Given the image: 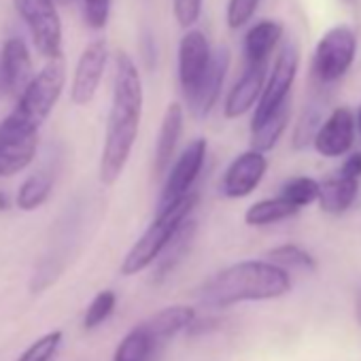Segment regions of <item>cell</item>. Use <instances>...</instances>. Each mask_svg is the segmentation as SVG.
Masks as SVG:
<instances>
[{
    "instance_id": "obj_1",
    "label": "cell",
    "mask_w": 361,
    "mask_h": 361,
    "mask_svg": "<svg viewBox=\"0 0 361 361\" xmlns=\"http://www.w3.org/2000/svg\"><path fill=\"white\" fill-rule=\"evenodd\" d=\"M142 104L145 92L140 71L128 51H117L111 109L106 117L104 145L98 164V178L102 185H115L128 166L140 130Z\"/></svg>"
},
{
    "instance_id": "obj_2",
    "label": "cell",
    "mask_w": 361,
    "mask_h": 361,
    "mask_svg": "<svg viewBox=\"0 0 361 361\" xmlns=\"http://www.w3.org/2000/svg\"><path fill=\"white\" fill-rule=\"evenodd\" d=\"M291 291L287 270L268 259H247L232 264L211 276L200 289V302L207 308L221 310L243 302H266Z\"/></svg>"
},
{
    "instance_id": "obj_3",
    "label": "cell",
    "mask_w": 361,
    "mask_h": 361,
    "mask_svg": "<svg viewBox=\"0 0 361 361\" xmlns=\"http://www.w3.org/2000/svg\"><path fill=\"white\" fill-rule=\"evenodd\" d=\"M196 207H198V192L157 211L155 219L149 224V228L142 232V236L126 253V257L119 266V272L123 276H134V274H140L147 268L155 266V262L161 257V253L170 245L172 236L180 228V224L194 215Z\"/></svg>"
},
{
    "instance_id": "obj_4",
    "label": "cell",
    "mask_w": 361,
    "mask_h": 361,
    "mask_svg": "<svg viewBox=\"0 0 361 361\" xmlns=\"http://www.w3.org/2000/svg\"><path fill=\"white\" fill-rule=\"evenodd\" d=\"M66 85V62L64 58L47 60L45 66L30 79L26 90L18 96V102L11 111L26 126L41 130L45 119L56 109Z\"/></svg>"
},
{
    "instance_id": "obj_5",
    "label": "cell",
    "mask_w": 361,
    "mask_h": 361,
    "mask_svg": "<svg viewBox=\"0 0 361 361\" xmlns=\"http://www.w3.org/2000/svg\"><path fill=\"white\" fill-rule=\"evenodd\" d=\"M13 7L26 24L32 45L45 60H58L62 56L64 30L58 5L54 0H13Z\"/></svg>"
},
{
    "instance_id": "obj_6",
    "label": "cell",
    "mask_w": 361,
    "mask_h": 361,
    "mask_svg": "<svg viewBox=\"0 0 361 361\" xmlns=\"http://www.w3.org/2000/svg\"><path fill=\"white\" fill-rule=\"evenodd\" d=\"M357 56V35L348 26L329 28L317 43L312 54V73L321 83L342 79Z\"/></svg>"
},
{
    "instance_id": "obj_7",
    "label": "cell",
    "mask_w": 361,
    "mask_h": 361,
    "mask_svg": "<svg viewBox=\"0 0 361 361\" xmlns=\"http://www.w3.org/2000/svg\"><path fill=\"white\" fill-rule=\"evenodd\" d=\"M207 153H209L207 138H196L180 151V155H176V159L172 161V166L164 176V188L157 200V211L194 194L196 180L200 178L202 168L207 164Z\"/></svg>"
},
{
    "instance_id": "obj_8",
    "label": "cell",
    "mask_w": 361,
    "mask_h": 361,
    "mask_svg": "<svg viewBox=\"0 0 361 361\" xmlns=\"http://www.w3.org/2000/svg\"><path fill=\"white\" fill-rule=\"evenodd\" d=\"M211 62H213V47L207 35L198 28L185 30V35L178 41L176 77H178V87L190 104L198 96V90L211 68Z\"/></svg>"
},
{
    "instance_id": "obj_9",
    "label": "cell",
    "mask_w": 361,
    "mask_h": 361,
    "mask_svg": "<svg viewBox=\"0 0 361 361\" xmlns=\"http://www.w3.org/2000/svg\"><path fill=\"white\" fill-rule=\"evenodd\" d=\"M298 68H300V54L298 47L293 43H287L281 54L276 56V62L270 71L268 81L264 83L262 96L255 104V113L251 119V128L259 126L262 121H266L276 109H281L291 94L293 81L298 77Z\"/></svg>"
},
{
    "instance_id": "obj_10",
    "label": "cell",
    "mask_w": 361,
    "mask_h": 361,
    "mask_svg": "<svg viewBox=\"0 0 361 361\" xmlns=\"http://www.w3.org/2000/svg\"><path fill=\"white\" fill-rule=\"evenodd\" d=\"M39 147V130L26 126L16 115L0 121V178L26 170Z\"/></svg>"
},
{
    "instance_id": "obj_11",
    "label": "cell",
    "mask_w": 361,
    "mask_h": 361,
    "mask_svg": "<svg viewBox=\"0 0 361 361\" xmlns=\"http://www.w3.org/2000/svg\"><path fill=\"white\" fill-rule=\"evenodd\" d=\"M106 62H109V49L104 39H96L90 45H85L73 73V83H71L73 104L87 106L96 98L106 71Z\"/></svg>"
},
{
    "instance_id": "obj_12",
    "label": "cell",
    "mask_w": 361,
    "mask_h": 361,
    "mask_svg": "<svg viewBox=\"0 0 361 361\" xmlns=\"http://www.w3.org/2000/svg\"><path fill=\"white\" fill-rule=\"evenodd\" d=\"M266 170H268V159L264 153L253 151V149L240 153L224 172V178H221L224 196L232 200L251 196L264 180Z\"/></svg>"
},
{
    "instance_id": "obj_13",
    "label": "cell",
    "mask_w": 361,
    "mask_h": 361,
    "mask_svg": "<svg viewBox=\"0 0 361 361\" xmlns=\"http://www.w3.org/2000/svg\"><path fill=\"white\" fill-rule=\"evenodd\" d=\"M32 77V56L26 41L22 37L7 39L0 49V87L5 94L18 98Z\"/></svg>"
},
{
    "instance_id": "obj_14",
    "label": "cell",
    "mask_w": 361,
    "mask_h": 361,
    "mask_svg": "<svg viewBox=\"0 0 361 361\" xmlns=\"http://www.w3.org/2000/svg\"><path fill=\"white\" fill-rule=\"evenodd\" d=\"M355 142V117L346 106H338L321 123L312 145L323 157H340Z\"/></svg>"
},
{
    "instance_id": "obj_15",
    "label": "cell",
    "mask_w": 361,
    "mask_h": 361,
    "mask_svg": "<svg viewBox=\"0 0 361 361\" xmlns=\"http://www.w3.org/2000/svg\"><path fill=\"white\" fill-rule=\"evenodd\" d=\"M185 126V111L178 102H170L159 126L157 145H155V157H153V172L155 176H166L168 168L172 166V159L176 157V147L183 136Z\"/></svg>"
},
{
    "instance_id": "obj_16",
    "label": "cell",
    "mask_w": 361,
    "mask_h": 361,
    "mask_svg": "<svg viewBox=\"0 0 361 361\" xmlns=\"http://www.w3.org/2000/svg\"><path fill=\"white\" fill-rule=\"evenodd\" d=\"M264 83H266V64H247L245 73L226 96L224 115L228 119H238L247 115L257 104Z\"/></svg>"
},
{
    "instance_id": "obj_17",
    "label": "cell",
    "mask_w": 361,
    "mask_h": 361,
    "mask_svg": "<svg viewBox=\"0 0 361 361\" xmlns=\"http://www.w3.org/2000/svg\"><path fill=\"white\" fill-rule=\"evenodd\" d=\"M194 321H196V308L185 306V304H176V306L161 308L159 312H155L153 317L142 321V325L147 327V331L151 334L155 344L159 348H164L180 331L192 329Z\"/></svg>"
},
{
    "instance_id": "obj_18",
    "label": "cell",
    "mask_w": 361,
    "mask_h": 361,
    "mask_svg": "<svg viewBox=\"0 0 361 361\" xmlns=\"http://www.w3.org/2000/svg\"><path fill=\"white\" fill-rule=\"evenodd\" d=\"M228 68H230V49L228 47L215 49L211 68H209V73H207L200 90H198V96L190 104L196 117L202 119L215 109V104H217V100L221 96V87H224L226 77H228Z\"/></svg>"
},
{
    "instance_id": "obj_19",
    "label": "cell",
    "mask_w": 361,
    "mask_h": 361,
    "mask_svg": "<svg viewBox=\"0 0 361 361\" xmlns=\"http://www.w3.org/2000/svg\"><path fill=\"white\" fill-rule=\"evenodd\" d=\"M283 32V24L274 20H262L255 26H251L243 41L247 64H266L272 51L279 47Z\"/></svg>"
},
{
    "instance_id": "obj_20",
    "label": "cell",
    "mask_w": 361,
    "mask_h": 361,
    "mask_svg": "<svg viewBox=\"0 0 361 361\" xmlns=\"http://www.w3.org/2000/svg\"><path fill=\"white\" fill-rule=\"evenodd\" d=\"M196 232H198V221L192 215L190 219H185L183 224H180V228L172 236L170 245L166 247L161 257L155 262V281H161V279L170 276L172 270L185 259V255L190 253L192 243L196 238Z\"/></svg>"
},
{
    "instance_id": "obj_21",
    "label": "cell",
    "mask_w": 361,
    "mask_h": 361,
    "mask_svg": "<svg viewBox=\"0 0 361 361\" xmlns=\"http://www.w3.org/2000/svg\"><path fill=\"white\" fill-rule=\"evenodd\" d=\"M359 194V180L346 178V176H336L329 178L325 183H319V207L323 213L329 215H340L353 207Z\"/></svg>"
},
{
    "instance_id": "obj_22",
    "label": "cell",
    "mask_w": 361,
    "mask_h": 361,
    "mask_svg": "<svg viewBox=\"0 0 361 361\" xmlns=\"http://www.w3.org/2000/svg\"><path fill=\"white\" fill-rule=\"evenodd\" d=\"M159 350L161 348L155 344L147 327L140 323L121 338V342L115 348L113 361H155Z\"/></svg>"
},
{
    "instance_id": "obj_23",
    "label": "cell",
    "mask_w": 361,
    "mask_h": 361,
    "mask_svg": "<svg viewBox=\"0 0 361 361\" xmlns=\"http://www.w3.org/2000/svg\"><path fill=\"white\" fill-rule=\"evenodd\" d=\"M289 117H291V100H287L281 109H276L266 121L251 128V149L259 151L264 155H266V151L274 149L276 142L281 140L283 132L287 130Z\"/></svg>"
},
{
    "instance_id": "obj_24",
    "label": "cell",
    "mask_w": 361,
    "mask_h": 361,
    "mask_svg": "<svg viewBox=\"0 0 361 361\" xmlns=\"http://www.w3.org/2000/svg\"><path fill=\"white\" fill-rule=\"evenodd\" d=\"M51 192H54V174L47 170L32 172L20 185L18 196H16V204L20 211L32 213L49 200Z\"/></svg>"
},
{
    "instance_id": "obj_25",
    "label": "cell",
    "mask_w": 361,
    "mask_h": 361,
    "mask_svg": "<svg viewBox=\"0 0 361 361\" xmlns=\"http://www.w3.org/2000/svg\"><path fill=\"white\" fill-rule=\"evenodd\" d=\"M298 213H300V209L291 207L287 200L276 196V198H266V200L253 202L245 213V224L251 228H264V226H272L283 219H289Z\"/></svg>"
},
{
    "instance_id": "obj_26",
    "label": "cell",
    "mask_w": 361,
    "mask_h": 361,
    "mask_svg": "<svg viewBox=\"0 0 361 361\" xmlns=\"http://www.w3.org/2000/svg\"><path fill=\"white\" fill-rule=\"evenodd\" d=\"M281 198L295 209H304L319 200V183L310 176H293L283 185Z\"/></svg>"
},
{
    "instance_id": "obj_27",
    "label": "cell",
    "mask_w": 361,
    "mask_h": 361,
    "mask_svg": "<svg viewBox=\"0 0 361 361\" xmlns=\"http://www.w3.org/2000/svg\"><path fill=\"white\" fill-rule=\"evenodd\" d=\"M266 257H268L270 264H274V266H279L283 270H287V268L314 270L317 268L314 257L306 249H302L298 245H279V247L270 249L266 253Z\"/></svg>"
},
{
    "instance_id": "obj_28",
    "label": "cell",
    "mask_w": 361,
    "mask_h": 361,
    "mask_svg": "<svg viewBox=\"0 0 361 361\" xmlns=\"http://www.w3.org/2000/svg\"><path fill=\"white\" fill-rule=\"evenodd\" d=\"M117 308V293L113 289H102L98 291L92 302L87 304L85 308V314H83V327L87 331L100 327L102 323H106L111 319V314L115 312Z\"/></svg>"
},
{
    "instance_id": "obj_29",
    "label": "cell",
    "mask_w": 361,
    "mask_h": 361,
    "mask_svg": "<svg viewBox=\"0 0 361 361\" xmlns=\"http://www.w3.org/2000/svg\"><path fill=\"white\" fill-rule=\"evenodd\" d=\"M62 342H64V334L60 329L47 331L41 338H37L16 361H51L58 355Z\"/></svg>"
},
{
    "instance_id": "obj_30",
    "label": "cell",
    "mask_w": 361,
    "mask_h": 361,
    "mask_svg": "<svg viewBox=\"0 0 361 361\" xmlns=\"http://www.w3.org/2000/svg\"><path fill=\"white\" fill-rule=\"evenodd\" d=\"M319 128H321V109L308 106V109L302 113V117H300V121H298V126H295L293 149H304V147H308V145L314 140Z\"/></svg>"
},
{
    "instance_id": "obj_31",
    "label": "cell",
    "mask_w": 361,
    "mask_h": 361,
    "mask_svg": "<svg viewBox=\"0 0 361 361\" xmlns=\"http://www.w3.org/2000/svg\"><path fill=\"white\" fill-rule=\"evenodd\" d=\"M259 5H262V0H228V7H226L228 28L232 30L245 28L253 20Z\"/></svg>"
},
{
    "instance_id": "obj_32",
    "label": "cell",
    "mask_w": 361,
    "mask_h": 361,
    "mask_svg": "<svg viewBox=\"0 0 361 361\" xmlns=\"http://www.w3.org/2000/svg\"><path fill=\"white\" fill-rule=\"evenodd\" d=\"M81 5H83L85 24L92 30L106 28L109 18H111V5H113V0H81Z\"/></svg>"
},
{
    "instance_id": "obj_33",
    "label": "cell",
    "mask_w": 361,
    "mask_h": 361,
    "mask_svg": "<svg viewBox=\"0 0 361 361\" xmlns=\"http://www.w3.org/2000/svg\"><path fill=\"white\" fill-rule=\"evenodd\" d=\"M202 3L204 0H172L176 24L185 30H192L202 16Z\"/></svg>"
},
{
    "instance_id": "obj_34",
    "label": "cell",
    "mask_w": 361,
    "mask_h": 361,
    "mask_svg": "<svg viewBox=\"0 0 361 361\" xmlns=\"http://www.w3.org/2000/svg\"><path fill=\"white\" fill-rule=\"evenodd\" d=\"M340 176L359 180V176H361V151L350 153V155L342 161V166H340Z\"/></svg>"
},
{
    "instance_id": "obj_35",
    "label": "cell",
    "mask_w": 361,
    "mask_h": 361,
    "mask_svg": "<svg viewBox=\"0 0 361 361\" xmlns=\"http://www.w3.org/2000/svg\"><path fill=\"white\" fill-rule=\"evenodd\" d=\"M355 319H357V323L361 325V291H359L357 298H355Z\"/></svg>"
},
{
    "instance_id": "obj_36",
    "label": "cell",
    "mask_w": 361,
    "mask_h": 361,
    "mask_svg": "<svg viewBox=\"0 0 361 361\" xmlns=\"http://www.w3.org/2000/svg\"><path fill=\"white\" fill-rule=\"evenodd\" d=\"M7 209H9V198H7V194L0 192V213L7 211Z\"/></svg>"
},
{
    "instance_id": "obj_37",
    "label": "cell",
    "mask_w": 361,
    "mask_h": 361,
    "mask_svg": "<svg viewBox=\"0 0 361 361\" xmlns=\"http://www.w3.org/2000/svg\"><path fill=\"white\" fill-rule=\"evenodd\" d=\"M54 3H56V5H73L75 0H54Z\"/></svg>"
},
{
    "instance_id": "obj_38",
    "label": "cell",
    "mask_w": 361,
    "mask_h": 361,
    "mask_svg": "<svg viewBox=\"0 0 361 361\" xmlns=\"http://www.w3.org/2000/svg\"><path fill=\"white\" fill-rule=\"evenodd\" d=\"M357 126H359V134H361V109H359V115H357Z\"/></svg>"
}]
</instances>
